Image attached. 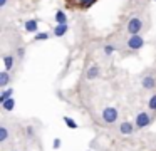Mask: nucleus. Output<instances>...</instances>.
<instances>
[{"instance_id":"1","label":"nucleus","mask_w":156,"mask_h":151,"mask_svg":"<svg viewBox=\"0 0 156 151\" xmlns=\"http://www.w3.org/2000/svg\"><path fill=\"white\" fill-rule=\"evenodd\" d=\"M118 117H119V114H118V109H116V107L108 106V107L102 109V121H104V123L114 124L116 121H118Z\"/></svg>"},{"instance_id":"2","label":"nucleus","mask_w":156,"mask_h":151,"mask_svg":"<svg viewBox=\"0 0 156 151\" xmlns=\"http://www.w3.org/2000/svg\"><path fill=\"white\" fill-rule=\"evenodd\" d=\"M126 29H128L129 35H134V34H139L143 29V20L139 19V17H131V19L128 20V25H126Z\"/></svg>"},{"instance_id":"3","label":"nucleus","mask_w":156,"mask_h":151,"mask_svg":"<svg viewBox=\"0 0 156 151\" xmlns=\"http://www.w3.org/2000/svg\"><path fill=\"white\" fill-rule=\"evenodd\" d=\"M126 45H128L129 50H139L144 45V39H143V35H139V34H134V35H131L128 39Z\"/></svg>"},{"instance_id":"4","label":"nucleus","mask_w":156,"mask_h":151,"mask_svg":"<svg viewBox=\"0 0 156 151\" xmlns=\"http://www.w3.org/2000/svg\"><path fill=\"white\" fill-rule=\"evenodd\" d=\"M151 121H153V117L149 116L148 113H139L138 116L134 117V124H136V128H138V129L148 128L149 124H151Z\"/></svg>"},{"instance_id":"5","label":"nucleus","mask_w":156,"mask_h":151,"mask_svg":"<svg viewBox=\"0 0 156 151\" xmlns=\"http://www.w3.org/2000/svg\"><path fill=\"white\" fill-rule=\"evenodd\" d=\"M134 128H136V124L129 123V121H122V123L119 124V133L128 136V134H133V133H134Z\"/></svg>"},{"instance_id":"6","label":"nucleus","mask_w":156,"mask_h":151,"mask_svg":"<svg viewBox=\"0 0 156 151\" xmlns=\"http://www.w3.org/2000/svg\"><path fill=\"white\" fill-rule=\"evenodd\" d=\"M99 74H101V69H99V66L92 64V66L87 69V72H86V77H87L89 81H92V79H98Z\"/></svg>"},{"instance_id":"7","label":"nucleus","mask_w":156,"mask_h":151,"mask_svg":"<svg viewBox=\"0 0 156 151\" xmlns=\"http://www.w3.org/2000/svg\"><path fill=\"white\" fill-rule=\"evenodd\" d=\"M67 30H69V23H55L54 35L55 37H62V35H66V34H67Z\"/></svg>"},{"instance_id":"8","label":"nucleus","mask_w":156,"mask_h":151,"mask_svg":"<svg viewBox=\"0 0 156 151\" xmlns=\"http://www.w3.org/2000/svg\"><path fill=\"white\" fill-rule=\"evenodd\" d=\"M141 84H143V87H144V89L151 91V89H154V87H156V79L153 76H146V77H143Z\"/></svg>"},{"instance_id":"9","label":"nucleus","mask_w":156,"mask_h":151,"mask_svg":"<svg viewBox=\"0 0 156 151\" xmlns=\"http://www.w3.org/2000/svg\"><path fill=\"white\" fill-rule=\"evenodd\" d=\"M24 29L27 30V32H30V34H37L39 22H37L35 19H30V20H27V22L24 23Z\"/></svg>"},{"instance_id":"10","label":"nucleus","mask_w":156,"mask_h":151,"mask_svg":"<svg viewBox=\"0 0 156 151\" xmlns=\"http://www.w3.org/2000/svg\"><path fill=\"white\" fill-rule=\"evenodd\" d=\"M9 82H10V74H9V70H2L0 72V87L5 89L9 86Z\"/></svg>"},{"instance_id":"11","label":"nucleus","mask_w":156,"mask_h":151,"mask_svg":"<svg viewBox=\"0 0 156 151\" xmlns=\"http://www.w3.org/2000/svg\"><path fill=\"white\" fill-rule=\"evenodd\" d=\"M54 20H55V23H67V13L64 10H57L54 15Z\"/></svg>"},{"instance_id":"12","label":"nucleus","mask_w":156,"mask_h":151,"mask_svg":"<svg viewBox=\"0 0 156 151\" xmlns=\"http://www.w3.org/2000/svg\"><path fill=\"white\" fill-rule=\"evenodd\" d=\"M9 97H14V89H10V87H5V89L2 91V94H0V104L4 102V101H7Z\"/></svg>"},{"instance_id":"13","label":"nucleus","mask_w":156,"mask_h":151,"mask_svg":"<svg viewBox=\"0 0 156 151\" xmlns=\"http://www.w3.org/2000/svg\"><path fill=\"white\" fill-rule=\"evenodd\" d=\"M2 107H4L5 111H14V107H15V99H14V97H9L7 101H4V102H2Z\"/></svg>"},{"instance_id":"14","label":"nucleus","mask_w":156,"mask_h":151,"mask_svg":"<svg viewBox=\"0 0 156 151\" xmlns=\"http://www.w3.org/2000/svg\"><path fill=\"white\" fill-rule=\"evenodd\" d=\"M14 56H4V66H5V70H10L12 67H14Z\"/></svg>"},{"instance_id":"15","label":"nucleus","mask_w":156,"mask_h":151,"mask_svg":"<svg viewBox=\"0 0 156 151\" xmlns=\"http://www.w3.org/2000/svg\"><path fill=\"white\" fill-rule=\"evenodd\" d=\"M9 139V129L5 126H0V143H5Z\"/></svg>"},{"instance_id":"16","label":"nucleus","mask_w":156,"mask_h":151,"mask_svg":"<svg viewBox=\"0 0 156 151\" xmlns=\"http://www.w3.org/2000/svg\"><path fill=\"white\" fill-rule=\"evenodd\" d=\"M64 123H66V126L71 128V129H76V128H77V123H76V121L72 119V117H69V116H66V117H64Z\"/></svg>"},{"instance_id":"17","label":"nucleus","mask_w":156,"mask_h":151,"mask_svg":"<svg viewBox=\"0 0 156 151\" xmlns=\"http://www.w3.org/2000/svg\"><path fill=\"white\" fill-rule=\"evenodd\" d=\"M49 39V32H37L34 37V40H37V42H41V40H47Z\"/></svg>"},{"instance_id":"18","label":"nucleus","mask_w":156,"mask_h":151,"mask_svg":"<svg viewBox=\"0 0 156 151\" xmlns=\"http://www.w3.org/2000/svg\"><path fill=\"white\" fill-rule=\"evenodd\" d=\"M102 50H104V54H106V56H111V54H114L116 47L112 45V44H106V45H104V49H102Z\"/></svg>"},{"instance_id":"19","label":"nucleus","mask_w":156,"mask_h":151,"mask_svg":"<svg viewBox=\"0 0 156 151\" xmlns=\"http://www.w3.org/2000/svg\"><path fill=\"white\" fill-rule=\"evenodd\" d=\"M148 107L151 111H156V94H153L151 97H149V101H148Z\"/></svg>"},{"instance_id":"20","label":"nucleus","mask_w":156,"mask_h":151,"mask_svg":"<svg viewBox=\"0 0 156 151\" xmlns=\"http://www.w3.org/2000/svg\"><path fill=\"white\" fill-rule=\"evenodd\" d=\"M94 3H96V0H82L79 7H81V9H89V7H92Z\"/></svg>"},{"instance_id":"21","label":"nucleus","mask_w":156,"mask_h":151,"mask_svg":"<svg viewBox=\"0 0 156 151\" xmlns=\"http://www.w3.org/2000/svg\"><path fill=\"white\" fill-rule=\"evenodd\" d=\"M52 148H54V149H59V148H61V139H59V138H55V139L52 141Z\"/></svg>"},{"instance_id":"22","label":"nucleus","mask_w":156,"mask_h":151,"mask_svg":"<svg viewBox=\"0 0 156 151\" xmlns=\"http://www.w3.org/2000/svg\"><path fill=\"white\" fill-rule=\"evenodd\" d=\"M25 134H27L29 138H34V128H32V126H29L27 129H25Z\"/></svg>"},{"instance_id":"23","label":"nucleus","mask_w":156,"mask_h":151,"mask_svg":"<svg viewBox=\"0 0 156 151\" xmlns=\"http://www.w3.org/2000/svg\"><path fill=\"white\" fill-rule=\"evenodd\" d=\"M17 56L19 57H24V49H22V47H20V49H17Z\"/></svg>"},{"instance_id":"24","label":"nucleus","mask_w":156,"mask_h":151,"mask_svg":"<svg viewBox=\"0 0 156 151\" xmlns=\"http://www.w3.org/2000/svg\"><path fill=\"white\" fill-rule=\"evenodd\" d=\"M5 5H7V0H0V7H2V9H5Z\"/></svg>"},{"instance_id":"25","label":"nucleus","mask_w":156,"mask_h":151,"mask_svg":"<svg viewBox=\"0 0 156 151\" xmlns=\"http://www.w3.org/2000/svg\"><path fill=\"white\" fill-rule=\"evenodd\" d=\"M72 2H74V3H77V5H81V2H82V0H72Z\"/></svg>"},{"instance_id":"26","label":"nucleus","mask_w":156,"mask_h":151,"mask_svg":"<svg viewBox=\"0 0 156 151\" xmlns=\"http://www.w3.org/2000/svg\"><path fill=\"white\" fill-rule=\"evenodd\" d=\"M153 2H156V0H153Z\"/></svg>"}]
</instances>
